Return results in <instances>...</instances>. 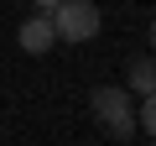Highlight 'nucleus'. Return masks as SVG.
I'll list each match as a JSON object with an SVG mask.
<instances>
[{"instance_id":"obj_6","label":"nucleus","mask_w":156,"mask_h":146,"mask_svg":"<svg viewBox=\"0 0 156 146\" xmlns=\"http://www.w3.org/2000/svg\"><path fill=\"white\" fill-rule=\"evenodd\" d=\"M31 5H37V11H52V5H62V0H31Z\"/></svg>"},{"instance_id":"obj_4","label":"nucleus","mask_w":156,"mask_h":146,"mask_svg":"<svg viewBox=\"0 0 156 146\" xmlns=\"http://www.w3.org/2000/svg\"><path fill=\"white\" fill-rule=\"evenodd\" d=\"M125 78L135 94H156V57H130L125 63Z\"/></svg>"},{"instance_id":"obj_2","label":"nucleus","mask_w":156,"mask_h":146,"mask_svg":"<svg viewBox=\"0 0 156 146\" xmlns=\"http://www.w3.org/2000/svg\"><path fill=\"white\" fill-rule=\"evenodd\" d=\"M57 42H94L99 37V5L94 0H62V5L47 11Z\"/></svg>"},{"instance_id":"obj_7","label":"nucleus","mask_w":156,"mask_h":146,"mask_svg":"<svg viewBox=\"0 0 156 146\" xmlns=\"http://www.w3.org/2000/svg\"><path fill=\"white\" fill-rule=\"evenodd\" d=\"M151 47H156V21H151Z\"/></svg>"},{"instance_id":"obj_1","label":"nucleus","mask_w":156,"mask_h":146,"mask_svg":"<svg viewBox=\"0 0 156 146\" xmlns=\"http://www.w3.org/2000/svg\"><path fill=\"white\" fill-rule=\"evenodd\" d=\"M89 110H94V120H99L115 141H130V136H135V99H130L125 89L99 84V89L89 94Z\"/></svg>"},{"instance_id":"obj_3","label":"nucleus","mask_w":156,"mask_h":146,"mask_svg":"<svg viewBox=\"0 0 156 146\" xmlns=\"http://www.w3.org/2000/svg\"><path fill=\"white\" fill-rule=\"evenodd\" d=\"M16 42H21V52H31V57H42L52 42H57V31H52V16L47 11H37V16H26L21 26H16Z\"/></svg>"},{"instance_id":"obj_5","label":"nucleus","mask_w":156,"mask_h":146,"mask_svg":"<svg viewBox=\"0 0 156 146\" xmlns=\"http://www.w3.org/2000/svg\"><path fill=\"white\" fill-rule=\"evenodd\" d=\"M135 130H146V136L156 141V94H140V104H135Z\"/></svg>"}]
</instances>
